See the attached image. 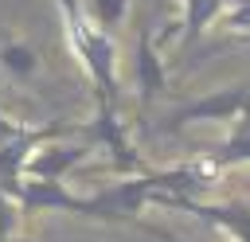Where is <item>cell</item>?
Listing matches in <instances>:
<instances>
[{
	"mask_svg": "<svg viewBox=\"0 0 250 242\" xmlns=\"http://www.w3.org/2000/svg\"><path fill=\"white\" fill-rule=\"evenodd\" d=\"M59 4V16H62V35H66V47L74 51L78 66L86 70L90 86H94V101H98V113H117V43L109 31H102L82 0H55Z\"/></svg>",
	"mask_w": 250,
	"mask_h": 242,
	"instance_id": "6da1fadb",
	"label": "cell"
},
{
	"mask_svg": "<svg viewBox=\"0 0 250 242\" xmlns=\"http://www.w3.org/2000/svg\"><path fill=\"white\" fill-rule=\"evenodd\" d=\"M152 207H168V211H184V215H195L199 222L223 230L230 242H250V199H223V203H211V199H191V195H156Z\"/></svg>",
	"mask_w": 250,
	"mask_h": 242,
	"instance_id": "7a4b0ae2",
	"label": "cell"
},
{
	"mask_svg": "<svg viewBox=\"0 0 250 242\" xmlns=\"http://www.w3.org/2000/svg\"><path fill=\"white\" fill-rule=\"evenodd\" d=\"M246 94H250V82H234V86H223V90H207V94L176 105V109L164 117V133H180V129H188V125H207V121L234 125V117L242 113Z\"/></svg>",
	"mask_w": 250,
	"mask_h": 242,
	"instance_id": "3957f363",
	"label": "cell"
},
{
	"mask_svg": "<svg viewBox=\"0 0 250 242\" xmlns=\"http://www.w3.org/2000/svg\"><path fill=\"white\" fill-rule=\"evenodd\" d=\"M133 78H137V113L145 117V113L152 109V101L168 90V70H164V59H160V47H156V31H152V20H148V16H145L141 27H137Z\"/></svg>",
	"mask_w": 250,
	"mask_h": 242,
	"instance_id": "277c9868",
	"label": "cell"
},
{
	"mask_svg": "<svg viewBox=\"0 0 250 242\" xmlns=\"http://www.w3.org/2000/svg\"><path fill=\"white\" fill-rule=\"evenodd\" d=\"M90 156V144H66V141H47V144H39L35 148V156L27 160V168H23V180H66L82 160Z\"/></svg>",
	"mask_w": 250,
	"mask_h": 242,
	"instance_id": "5b68a950",
	"label": "cell"
},
{
	"mask_svg": "<svg viewBox=\"0 0 250 242\" xmlns=\"http://www.w3.org/2000/svg\"><path fill=\"white\" fill-rule=\"evenodd\" d=\"M227 12V0H180V39L184 47L199 43L203 31Z\"/></svg>",
	"mask_w": 250,
	"mask_h": 242,
	"instance_id": "8992f818",
	"label": "cell"
},
{
	"mask_svg": "<svg viewBox=\"0 0 250 242\" xmlns=\"http://www.w3.org/2000/svg\"><path fill=\"white\" fill-rule=\"evenodd\" d=\"M39 66H43V59L31 43H23V39H4L0 43V70L12 82H31L39 74Z\"/></svg>",
	"mask_w": 250,
	"mask_h": 242,
	"instance_id": "52a82bcc",
	"label": "cell"
},
{
	"mask_svg": "<svg viewBox=\"0 0 250 242\" xmlns=\"http://www.w3.org/2000/svg\"><path fill=\"white\" fill-rule=\"evenodd\" d=\"M203 160L223 176L227 168H238V164H250V133H242V129H230L215 148H207L203 152Z\"/></svg>",
	"mask_w": 250,
	"mask_h": 242,
	"instance_id": "ba28073f",
	"label": "cell"
},
{
	"mask_svg": "<svg viewBox=\"0 0 250 242\" xmlns=\"http://www.w3.org/2000/svg\"><path fill=\"white\" fill-rule=\"evenodd\" d=\"M129 4L133 0H82V8H86V16L102 27V31H117L121 23H125V12H129Z\"/></svg>",
	"mask_w": 250,
	"mask_h": 242,
	"instance_id": "9c48e42d",
	"label": "cell"
},
{
	"mask_svg": "<svg viewBox=\"0 0 250 242\" xmlns=\"http://www.w3.org/2000/svg\"><path fill=\"white\" fill-rule=\"evenodd\" d=\"M219 20H223V31H230V35L250 31V0H227V12Z\"/></svg>",
	"mask_w": 250,
	"mask_h": 242,
	"instance_id": "30bf717a",
	"label": "cell"
},
{
	"mask_svg": "<svg viewBox=\"0 0 250 242\" xmlns=\"http://www.w3.org/2000/svg\"><path fill=\"white\" fill-rule=\"evenodd\" d=\"M20 215H23V211H20V203H16V199H12V195L0 187V242H8V238L16 234Z\"/></svg>",
	"mask_w": 250,
	"mask_h": 242,
	"instance_id": "8fae6325",
	"label": "cell"
},
{
	"mask_svg": "<svg viewBox=\"0 0 250 242\" xmlns=\"http://www.w3.org/2000/svg\"><path fill=\"white\" fill-rule=\"evenodd\" d=\"M137 226H141V230H148L156 242H184V238H176V234H172V230H164V226H152V222H137Z\"/></svg>",
	"mask_w": 250,
	"mask_h": 242,
	"instance_id": "7c38bea8",
	"label": "cell"
},
{
	"mask_svg": "<svg viewBox=\"0 0 250 242\" xmlns=\"http://www.w3.org/2000/svg\"><path fill=\"white\" fill-rule=\"evenodd\" d=\"M227 43H242V47H250V31H238V35H230Z\"/></svg>",
	"mask_w": 250,
	"mask_h": 242,
	"instance_id": "4fadbf2b",
	"label": "cell"
}]
</instances>
